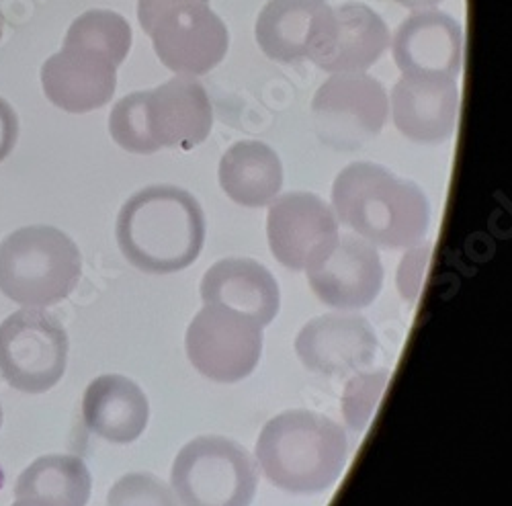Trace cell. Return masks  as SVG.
<instances>
[{"label":"cell","instance_id":"cell-1","mask_svg":"<svg viewBox=\"0 0 512 506\" xmlns=\"http://www.w3.org/2000/svg\"><path fill=\"white\" fill-rule=\"evenodd\" d=\"M332 212L340 226L388 250L422 244L431 226V205L424 191L373 162H355L338 173L332 185Z\"/></svg>","mask_w":512,"mask_h":506},{"label":"cell","instance_id":"cell-2","mask_svg":"<svg viewBox=\"0 0 512 506\" xmlns=\"http://www.w3.org/2000/svg\"><path fill=\"white\" fill-rule=\"evenodd\" d=\"M115 234L123 257L136 269L170 275L199 259L205 244V216L189 191L154 185L123 203Z\"/></svg>","mask_w":512,"mask_h":506},{"label":"cell","instance_id":"cell-3","mask_svg":"<svg viewBox=\"0 0 512 506\" xmlns=\"http://www.w3.org/2000/svg\"><path fill=\"white\" fill-rule=\"evenodd\" d=\"M265 478L289 494H318L345 472L349 437L332 418L312 410H287L271 418L256 439Z\"/></svg>","mask_w":512,"mask_h":506},{"label":"cell","instance_id":"cell-4","mask_svg":"<svg viewBox=\"0 0 512 506\" xmlns=\"http://www.w3.org/2000/svg\"><path fill=\"white\" fill-rule=\"evenodd\" d=\"M213 107L203 84L175 76L152 91L123 97L111 111L109 132L117 146L134 154L162 148L191 150L207 140Z\"/></svg>","mask_w":512,"mask_h":506},{"label":"cell","instance_id":"cell-5","mask_svg":"<svg viewBox=\"0 0 512 506\" xmlns=\"http://www.w3.org/2000/svg\"><path fill=\"white\" fill-rule=\"evenodd\" d=\"M80 273L76 242L54 226L19 228L0 242V291L25 308L66 300Z\"/></svg>","mask_w":512,"mask_h":506},{"label":"cell","instance_id":"cell-6","mask_svg":"<svg viewBox=\"0 0 512 506\" xmlns=\"http://www.w3.org/2000/svg\"><path fill=\"white\" fill-rule=\"evenodd\" d=\"M138 19L160 62L175 74H207L228 54V29L209 0H138Z\"/></svg>","mask_w":512,"mask_h":506},{"label":"cell","instance_id":"cell-7","mask_svg":"<svg viewBox=\"0 0 512 506\" xmlns=\"http://www.w3.org/2000/svg\"><path fill=\"white\" fill-rule=\"evenodd\" d=\"M170 484L181 506H250L259 470L240 443L203 435L179 451Z\"/></svg>","mask_w":512,"mask_h":506},{"label":"cell","instance_id":"cell-8","mask_svg":"<svg viewBox=\"0 0 512 506\" xmlns=\"http://www.w3.org/2000/svg\"><path fill=\"white\" fill-rule=\"evenodd\" d=\"M68 363V332L41 308H25L0 324V375L25 394L58 386Z\"/></svg>","mask_w":512,"mask_h":506},{"label":"cell","instance_id":"cell-9","mask_svg":"<svg viewBox=\"0 0 512 506\" xmlns=\"http://www.w3.org/2000/svg\"><path fill=\"white\" fill-rule=\"evenodd\" d=\"M187 357L211 382L236 384L261 361L263 326L228 306L205 304L185 336Z\"/></svg>","mask_w":512,"mask_h":506},{"label":"cell","instance_id":"cell-10","mask_svg":"<svg viewBox=\"0 0 512 506\" xmlns=\"http://www.w3.org/2000/svg\"><path fill=\"white\" fill-rule=\"evenodd\" d=\"M390 99L383 84L367 74H332L316 91L312 119L318 138L334 150H359L379 136Z\"/></svg>","mask_w":512,"mask_h":506},{"label":"cell","instance_id":"cell-11","mask_svg":"<svg viewBox=\"0 0 512 506\" xmlns=\"http://www.w3.org/2000/svg\"><path fill=\"white\" fill-rule=\"evenodd\" d=\"M267 238L275 259L291 271H310L338 244V220L314 193L293 191L269 203Z\"/></svg>","mask_w":512,"mask_h":506},{"label":"cell","instance_id":"cell-12","mask_svg":"<svg viewBox=\"0 0 512 506\" xmlns=\"http://www.w3.org/2000/svg\"><path fill=\"white\" fill-rule=\"evenodd\" d=\"M388 46L390 31L383 19L365 5L347 3L328 7L318 19L306 58L324 72L361 74Z\"/></svg>","mask_w":512,"mask_h":506},{"label":"cell","instance_id":"cell-13","mask_svg":"<svg viewBox=\"0 0 512 506\" xmlns=\"http://www.w3.org/2000/svg\"><path fill=\"white\" fill-rule=\"evenodd\" d=\"M295 353L312 373L347 377L373 363L377 336L363 316L324 314L310 320L297 334Z\"/></svg>","mask_w":512,"mask_h":506},{"label":"cell","instance_id":"cell-14","mask_svg":"<svg viewBox=\"0 0 512 506\" xmlns=\"http://www.w3.org/2000/svg\"><path fill=\"white\" fill-rule=\"evenodd\" d=\"M306 273L316 298L340 312L371 306L383 287L377 248L355 234L340 236L330 255Z\"/></svg>","mask_w":512,"mask_h":506},{"label":"cell","instance_id":"cell-15","mask_svg":"<svg viewBox=\"0 0 512 506\" xmlns=\"http://www.w3.org/2000/svg\"><path fill=\"white\" fill-rule=\"evenodd\" d=\"M392 50L402 76L457 80L463 66V29L443 11H414L398 27Z\"/></svg>","mask_w":512,"mask_h":506},{"label":"cell","instance_id":"cell-16","mask_svg":"<svg viewBox=\"0 0 512 506\" xmlns=\"http://www.w3.org/2000/svg\"><path fill=\"white\" fill-rule=\"evenodd\" d=\"M46 97L68 113H89L105 107L117 89V66L103 54L64 48L41 66Z\"/></svg>","mask_w":512,"mask_h":506},{"label":"cell","instance_id":"cell-17","mask_svg":"<svg viewBox=\"0 0 512 506\" xmlns=\"http://www.w3.org/2000/svg\"><path fill=\"white\" fill-rule=\"evenodd\" d=\"M392 115L400 134L416 144L447 142L459 121L457 80L402 76L392 91Z\"/></svg>","mask_w":512,"mask_h":506},{"label":"cell","instance_id":"cell-18","mask_svg":"<svg viewBox=\"0 0 512 506\" xmlns=\"http://www.w3.org/2000/svg\"><path fill=\"white\" fill-rule=\"evenodd\" d=\"M201 300L228 306L265 328L279 314L281 291L273 273L259 261L224 259L203 275Z\"/></svg>","mask_w":512,"mask_h":506},{"label":"cell","instance_id":"cell-19","mask_svg":"<svg viewBox=\"0 0 512 506\" xmlns=\"http://www.w3.org/2000/svg\"><path fill=\"white\" fill-rule=\"evenodd\" d=\"M84 425L97 437L127 445L138 441L150 420L144 390L125 375H101L89 384L82 398Z\"/></svg>","mask_w":512,"mask_h":506},{"label":"cell","instance_id":"cell-20","mask_svg":"<svg viewBox=\"0 0 512 506\" xmlns=\"http://www.w3.org/2000/svg\"><path fill=\"white\" fill-rule=\"evenodd\" d=\"M220 185L238 205L265 207L283 187V164L263 142H236L220 160Z\"/></svg>","mask_w":512,"mask_h":506},{"label":"cell","instance_id":"cell-21","mask_svg":"<svg viewBox=\"0 0 512 506\" xmlns=\"http://www.w3.org/2000/svg\"><path fill=\"white\" fill-rule=\"evenodd\" d=\"M326 9V0H269L256 19V41L271 60H302Z\"/></svg>","mask_w":512,"mask_h":506},{"label":"cell","instance_id":"cell-22","mask_svg":"<svg viewBox=\"0 0 512 506\" xmlns=\"http://www.w3.org/2000/svg\"><path fill=\"white\" fill-rule=\"evenodd\" d=\"M93 478L76 455H46L35 459L19 476L17 498H37L54 506H87Z\"/></svg>","mask_w":512,"mask_h":506},{"label":"cell","instance_id":"cell-23","mask_svg":"<svg viewBox=\"0 0 512 506\" xmlns=\"http://www.w3.org/2000/svg\"><path fill=\"white\" fill-rule=\"evenodd\" d=\"M64 48L93 50L121 66L132 48V29L119 13L105 9L87 11L70 25Z\"/></svg>","mask_w":512,"mask_h":506},{"label":"cell","instance_id":"cell-24","mask_svg":"<svg viewBox=\"0 0 512 506\" xmlns=\"http://www.w3.org/2000/svg\"><path fill=\"white\" fill-rule=\"evenodd\" d=\"M390 379L388 369L355 373L343 394V416L353 433H363Z\"/></svg>","mask_w":512,"mask_h":506},{"label":"cell","instance_id":"cell-25","mask_svg":"<svg viewBox=\"0 0 512 506\" xmlns=\"http://www.w3.org/2000/svg\"><path fill=\"white\" fill-rule=\"evenodd\" d=\"M107 506H177V498L154 474L136 472L111 486Z\"/></svg>","mask_w":512,"mask_h":506},{"label":"cell","instance_id":"cell-26","mask_svg":"<svg viewBox=\"0 0 512 506\" xmlns=\"http://www.w3.org/2000/svg\"><path fill=\"white\" fill-rule=\"evenodd\" d=\"M431 250H433L431 242L418 244V246H412L408 255L402 259L400 273H398V287L404 300L414 302L418 298L426 265L431 261Z\"/></svg>","mask_w":512,"mask_h":506},{"label":"cell","instance_id":"cell-27","mask_svg":"<svg viewBox=\"0 0 512 506\" xmlns=\"http://www.w3.org/2000/svg\"><path fill=\"white\" fill-rule=\"evenodd\" d=\"M19 138V119L15 109L0 97V162L7 160Z\"/></svg>","mask_w":512,"mask_h":506},{"label":"cell","instance_id":"cell-28","mask_svg":"<svg viewBox=\"0 0 512 506\" xmlns=\"http://www.w3.org/2000/svg\"><path fill=\"white\" fill-rule=\"evenodd\" d=\"M400 7L412 9V11H422V9H431L435 5H439L441 0H396Z\"/></svg>","mask_w":512,"mask_h":506},{"label":"cell","instance_id":"cell-29","mask_svg":"<svg viewBox=\"0 0 512 506\" xmlns=\"http://www.w3.org/2000/svg\"><path fill=\"white\" fill-rule=\"evenodd\" d=\"M13 506H54V504L46 500H37V498H17Z\"/></svg>","mask_w":512,"mask_h":506},{"label":"cell","instance_id":"cell-30","mask_svg":"<svg viewBox=\"0 0 512 506\" xmlns=\"http://www.w3.org/2000/svg\"><path fill=\"white\" fill-rule=\"evenodd\" d=\"M3 33H5V15L0 11V39H3Z\"/></svg>","mask_w":512,"mask_h":506},{"label":"cell","instance_id":"cell-31","mask_svg":"<svg viewBox=\"0 0 512 506\" xmlns=\"http://www.w3.org/2000/svg\"><path fill=\"white\" fill-rule=\"evenodd\" d=\"M0 427H3V408H0Z\"/></svg>","mask_w":512,"mask_h":506}]
</instances>
